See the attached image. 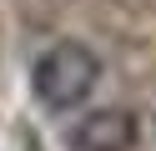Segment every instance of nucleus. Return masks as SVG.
<instances>
[{"label": "nucleus", "mask_w": 156, "mask_h": 151, "mask_svg": "<svg viewBox=\"0 0 156 151\" xmlns=\"http://www.w3.org/2000/svg\"><path fill=\"white\" fill-rule=\"evenodd\" d=\"M136 136H141V126L131 111L106 106V111L81 116L66 131V151H136Z\"/></svg>", "instance_id": "f03ea898"}, {"label": "nucleus", "mask_w": 156, "mask_h": 151, "mask_svg": "<svg viewBox=\"0 0 156 151\" xmlns=\"http://www.w3.org/2000/svg\"><path fill=\"white\" fill-rule=\"evenodd\" d=\"M101 86V60L81 40H55L30 66V96L45 111H81Z\"/></svg>", "instance_id": "f257e3e1"}]
</instances>
